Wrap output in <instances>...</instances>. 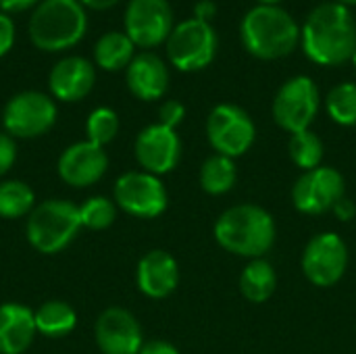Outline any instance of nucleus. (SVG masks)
Instances as JSON below:
<instances>
[{
    "label": "nucleus",
    "instance_id": "412c9836",
    "mask_svg": "<svg viewBox=\"0 0 356 354\" xmlns=\"http://www.w3.org/2000/svg\"><path fill=\"white\" fill-rule=\"evenodd\" d=\"M136 44L125 31H108L94 46V61L104 71H119L134 61Z\"/></svg>",
    "mask_w": 356,
    "mask_h": 354
},
{
    "label": "nucleus",
    "instance_id": "ddd939ff",
    "mask_svg": "<svg viewBox=\"0 0 356 354\" xmlns=\"http://www.w3.org/2000/svg\"><path fill=\"white\" fill-rule=\"evenodd\" d=\"M344 198V177L334 167H317L305 171L294 188V207L305 215H321L334 211V207Z\"/></svg>",
    "mask_w": 356,
    "mask_h": 354
},
{
    "label": "nucleus",
    "instance_id": "bb28decb",
    "mask_svg": "<svg viewBox=\"0 0 356 354\" xmlns=\"http://www.w3.org/2000/svg\"><path fill=\"white\" fill-rule=\"evenodd\" d=\"M325 108L336 123L356 125V83L346 81L336 86L325 98Z\"/></svg>",
    "mask_w": 356,
    "mask_h": 354
},
{
    "label": "nucleus",
    "instance_id": "b1692460",
    "mask_svg": "<svg viewBox=\"0 0 356 354\" xmlns=\"http://www.w3.org/2000/svg\"><path fill=\"white\" fill-rule=\"evenodd\" d=\"M35 330L48 338H60V336H67L75 323H77V317H75V311L63 303V300H48L44 303L35 313Z\"/></svg>",
    "mask_w": 356,
    "mask_h": 354
},
{
    "label": "nucleus",
    "instance_id": "0eeeda50",
    "mask_svg": "<svg viewBox=\"0 0 356 354\" xmlns=\"http://www.w3.org/2000/svg\"><path fill=\"white\" fill-rule=\"evenodd\" d=\"M319 104L321 96L317 83L307 75H296L280 88L273 100V119L282 129L298 134L309 129L315 121Z\"/></svg>",
    "mask_w": 356,
    "mask_h": 354
},
{
    "label": "nucleus",
    "instance_id": "2eb2a0df",
    "mask_svg": "<svg viewBox=\"0 0 356 354\" xmlns=\"http://www.w3.org/2000/svg\"><path fill=\"white\" fill-rule=\"evenodd\" d=\"M96 344L104 354H140L144 346L140 323L125 309H106L96 321Z\"/></svg>",
    "mask_w": 356,
    "mask_h": 354
},
{
    "label": "nucleus",
    "instance_id": "4be33fe9",
    "mask_svg": "<svg viewBox=\"0 0 356 354\" xmlns=\"http://www.w3.org/2000/svg\"><path fill=\"white\" fill-rule=\"evenodd\" d=\"M275 271L271 263L263 259H254L246 265V269L240 275V292L246 300L250 303H265L273 296L275 292Z\"/></svg>",
    "mask_w": 356,
    "mask_h": 354
},
{
    "label": "nucleus",
    "instance_id": "cd10ccee",
    "mask_svg": "<svg viewBox=\"0 0 356 354\" xmlns=\"http://www.w3.org/2000/svg\"><path fill=\"white\" fill-rule=\"evenodd\" d=\"M86 131H88V142H92L96 146L108 144L119 131L117 113L108 106H100V108L92 111L88 117V123H86Z\"/></svg>",
    "mask_w": 356,
    "mask_h": 354
},
{
    "label": "nucleus",
    "instance_id": "9d476101",
    "mask_svg": "<svg viewBox=\"0 0 356 354\" xmlns=\"http://www.w3.org/2000/svg\"><path fill=\"white\" fill-rule=\"evenodd\" d=\"M348 267V248L344 240L334 234H317L302 252V271L307 280L319 288H330L342 280Z\"/></svg>",
    "mask_w": 356,
    "mask_h": 354
},
{
    "label": "nucleus",
    "instance_id": "4c0bfd02",
    "mask_svg": "<svg viewBox=\"0 0 356 354\" xmlns=\"http://www.w3.org/2000/svg\"><path fill=\"white\" fill-rule=\"evenodd\" d=\"M257 2H261V6H277L282 0H257Z\"/></svg>",
    "mask_w": 356,
    "mask_h": 354
},
{
    "label": "nucleus",
    "instance_id": "2f4dec72",
    "mask_svg": "<svg viewBox=\"0 0 356 354\" xmlns=\"http://www.w3.org/2000/svg\"><path fill=\"white\" fill-rule=\"evenodd\" d=\"M15 44V23L6 13H0V58L10 52Z\"/></svg>",
    "mask_w": 356,
    "mask_h": 354
},
{
    "label": "nucleus",
    "instance_id": "423d86ee",
    "mask_svg": "<svg viewBox=\"0 0 356 354\" xmlns=\"http://www.w3.org/2000/svg\"><path fill=\"white\" fill-rule=\"evenodd\" d=\"M167 56L179 71H200L217 54V33L211 23L186 19L167 38Z\"/></svg>",
    "mask_w": 356,
    "mask_h": 354
},
{
    "label": "nucleus",
    "instance_id": "dca6fc26",
    "mask_svg": "<svg viewBox=\"0 0 356 354\" xmlns=\"http://www.w3.org/2000/svg\"><path fill=\"white\" fill-rule=\"evenodd\" d=\"M108 167V156L102 146L92 142H77L69 146L58 159V175L73 188H88L96 184Z\"/></svg>",
    "mask_w": 356,
    "mask_h": 354
},
{
    "label": "nucleus",
    "instance_id": "f3484780",
    "mask_svg": "<svg viewBox=\"0 0 356 354\" xmlns=\"http://www.w3.org/2000/svg\"><path fill=\"white\" fill-rule=\"evenodd\" d=\"M94 81V65L81 56H67L58 61L48 75L50 94L63 102H77L86 98L92 92Z\"/></svg>",
    "mask_w": 356,
    "mask_h": 354
},
{
    "label": "nucleus",
    "instance_id": "f257e3e1",
    "mask_svg": "<svg viewBox=\"0 0 356 354\" xmlns=\"http://www.w3.org/2000/svg\"><path fill=\"white\" fill-rule=\"evenodd\" d=\"M305 54L323 67H336L353 61L356 52V23L348 6L323 2L311 10L300 29Z\"/></svg>",
    "mask_w": 356,
    "mask_h": 354
},
{
    "label": "nucleus",
    "instance_id": "e433bc0d",
    "mask_svg": "<svg viewBox=\"0 0 356 354\" xmlns=\"http://www.w3.org/2000/svg\"><path fill=\"white\" fill-rule=\"evenodd\" d=\"M79 2L88 8H94V10H106V8L115 6L119 0H79Z\"/></svg>",
    "mask_w": 356,
    "mask_h": 354
},
{
    "label": "nucleus",
    "instance_id": "5701e85b",
    "mask_svg": "<svg viewBox=\"0 0 356 354\" xmlns=\"http://www.w3.org/2000/svg\"><path fill=\"white\" fill-rule=\"evenodd\" d=\"M238 179V169L234 159L223 156V154H213L202 163L200 169V186L207 194L221 196L227 194Z\"/></svg>",
    "mask_w": 356,
    "mask_h": 354
},
{
    "label": "nucleus",
    "instance_id": "4468645a",
    "mask_svg": "<svg viewBox=\"0 0 356 354\" xmlns=\"http://www.w3.org/2000/svg\"><path fill=\"white\" fill-rule=\"evenodd\" d=\"M181 156V142L175 129L161 123L144 127L136 138V159L146 173L163 175L177 167Z\"/></svg>",
    "mask_w": 356,
    "mask_h": 354
},
{
    "label": "nucleus",
    "instance_id": "72a5a7b5",
    "mask_svg": "<svg viewBox=\"0 0 356 354\" xmlns=\"http://www.w3.org/2000/svg\"><path fill=\"white\" fill-rule=\"evenodd\" d=\"M215 13H217V6H215L213 0H200L194 6V19L204 21V23H209L215 17Z\"/></svg>",
    "mask_w": 356,
    "mask_h": 354
},
{
    "label": "nucleus",
    "instance_id": "f704fd0d",
    "mask_svg": "<svg viewBox=\"0 0 356 354\" xmlns=\"http://www.w3.org/2000/svg\"><path fill=\"white\" fill-rule=\"evenodd\" d=\"M40 0H0V8L6 13H21L31 8L33 4H38Z\"/></svg>",
    "mask_w": 356,
    "mask_h": 354
},
{
    "label": "nucleus",
    "instance_id": "7c9ffc66",
    "mask_svg": "<svg viewBox=\"0 0 356 354\" xmlns=\"http://www.w3.org/2000/svg\"><path fill=\"white\" fill-rule=\"evenodd\" d=\"M17 159V146L15 140L8 134H0V175H4Z\"/></svg>",
    "mask_w": 356,
    "mask_h": 354
},
{
    "label": "nucleus",
    "instance_id": "c9c22d12",
    "mask_svg": "<svg viewBox=\"0 0 356 354\" xmlns=\"http://www.w3.org/2000/svg\"><path fill=\"white\" fill-rule=\"evenodd\" d=\"M334 211H336V215L342 219V221H350L353 217H355V213H356V209H355V204L348 200V198H342L336 207H334Z\"/></svg>",
    "mask_w": 356,
    "mask_h": 354
},
{
    "label": "nucleus",
    "instance_id": "6e6552de",
    "mask_svg": "<svg viewBox=\"0 0 356 354\" xmlns=\"http://www.w3.org/2000/svg\"><path fill=\"white\" fill-rule=\"evenodd\" d=\"M207 136L217 154L236 159L250 150L257 138V127L250 115L238 104H217L207 119Z\"/></svg>",
    "mask_w": 356,
    "mask_h": 354
},
{
    "label": "nucleus",
    "instance_id": "f8f14e48",
    "mask_svg": "<svg viewBox=\"0 0 356 354\" xmlns=\"http://www.w3.org/2000/svg\"><path fill=\"white\" fill-rule=\"evenodd\" d=\"M169 0H129L125 10V33L140 48H154L173 31Z\"/></svg>",
    "mask_w": 356,
    "mask_h": 354
},
{
    "label": "nucleus",
    "instance_id": "6ab92c4d",
    "mask_svg": "<svg viewBox=\"0 0 356 354\" xmlns=\"http://www.w3.org/2000/svg\"><path fill=\"white\" fill-rule=\"evenodd\" d=\"M127 88L140 100H159L169 88V69L161 56L142 52L127 65Z\"/></svg>",
    "mask_w": 356,
    "mask_h": 354
},
{
    "label": "nucleus",
    "instance_id": "ea45409f",
    "mask_svg": "<svg viewBox=\"0 0 356 354\" xmlns=\"http://www.w3.org/2000/svg\"><path fill=\"white\" fill-rule=\"evenodd\" d=\"M353 63H355V67H356V52L353 54Z\"/></svg>",
    "mask_w": 356,
    "mask_h": 354
},
{
    "label": "nucleus",
    "instance_id": "58836bf2",
    "mask_svg": "<svg viewBox=\"0 0 356 354\" xmlns=\"http://www.w3.org/2000/svg\"><path fill=\"white\" fill-rule=\"evenodd\" d=\"M332 2H338L342 6H350V4H356V0H332Z\"/></svg>",
    "mask_w": 356,
    "mask_h": 354
},
{
    "label": "nucleus",
    "instance_id": "39448f33",
    "mask_svg": "<svg viewBox=\"0 0 356 354\" xmlns=\"http://www.w3.org/2000/svg\"><path fill=\"white\" fill-rule=\"evenodd\" d=\"M79 207L69 200H46L27 219V240L42 255L60 252L79 232Z\"/></svg>",
    "mask_w": 356,
    "mask_h": 354
},
{
    "label": "nucleus",
    "instance_id": "7ed1b4c3",
    "mask_svg": "<svg viewBox=\"0 0 356 354\" xmlns=\"http://www.w3.org/2000/svg\"><path fill=\"white\" fill-rule=\"evenodd\" d=\"M244 48L261 58L275 61L288 56L300 42V27L294 17L280 6H254L240 25Z\"/></svg>",
    "mask_w": 356,
    "mask_h": 354
},
{
    "label": "nucleus",
    "instance_id": "473e14b6",
    "mask_svg": "<svg viewBox=\"0 0 356 354\" xmlns=\"http://www.w3.org/2000/svg\"><path fill=\"white\" fill-rule=\"evenodd\" d=\"M140 354H179V351L169 344V342H163V340H152V342H146L142 348H140Z\"/></svg>",
    "mask_w": 356,
    "mask_h": 354
},
{
    "label": "nucleus",
    "instance_id": "f03ea898",
    "mask_svg": "<svg viewBox=\"0 0 356 354\" xmlns=\"http://www.w3.org/2000/svg\"><path fill=\"white\" fill-rule=\"evenodd\" d=\"M215 240L227 252L254 261L271 250L275 242V221L263 207L238 204L217 219Z\"/></svg>",
    "mask_w": 356,
    "mask_h": 354
},
{
    "label": "nucleus",
    "instance_id": "a878e982",
    "mask_svg": "<svg viewBox=\"0 0 356 354\" xmlns=\"http://www.w3.org/2000/svg\"><path fill=\"white\" fill-rule=\"evenodd\" d=\"M288 148H290V156H292V161H294L296 167H300L305 171H311V169L321 167V161H323V142L311 129L292 134Z\"/></svg>",
    "mask_w": 356,
    "mask_h": 354
},
{
    "label": "nucleus",
    "instance_id": "20e7f679",
    "mask_svg": "<svg viewBox=\"0 0 356 354\" xmlns=\"http://www.w3.org/2000/svg\"><path fill=\"white\" fill-rule=\"evenodd\" d=\"M88 29V15L79 0H42L29 19L31 44L44 52L75 46Z\"/></svg>",
    "mask_w": 356,
    "mask_h": 354
},
{
    "label": "nucleus",
    "instance_id": "aec40b11",
    "mask_svg": "<svg viewBox=\"0 0 356 354\" xmlns=\"http://www.w3.org/2000/svg\"><path fill=\"white\" fill-rule=\"evenodd\" d=\"M33 311L19 303L0 305V354H23L35 336Z\"/></svg>",
    "mask_w": 356,
    "mask_h": 354
},
{
    "label": "nucleus",
    "instance_id": "9b49d317",
    "mask_svg": "<svg viewBox=\"0 0 356 354\" xmlns=\"http://www.w3.org/2000/svg\"><path fill=\"white\" fill-rule=\"evenodd\" d=\"M115 202L134 217L152 219L167 209V190L156 175L129 171L115 184Z\"/></svg>",
    "mask_w": 356,
    "mask_h": 354
},
{
    "label": "nucleus",
    "instance_id": "393cba45",
    "mask_svg": "<svg viewBox=\"0 0 356 354\" xmlns=\"http://www.w3.org/2000/svg\"><path fill=\"white\" fill-rule=\"evenodd\" d=\"M33 190L19 179L0 184V217L17 219L33 211Z\"/></svg>",
    "mask_w": 356,
    "mask_h": 354
},
{
    "label": "nucleus",
    "instance_id": "a211bd4d",
    "mask_svg": "<svg viewBox=\"0 0 356 354\" xmlns=\"http://www.w3.org/2000/svg\"><path fill=\"white\" fill-rule=\"evenodd\" d=\"M136 280L148 298H167L179 282L177 261L165 250H150L140 259Z\"/></svg>",
    "mask_w": 356,
    "mask_h": 354
},
{
    "label": "nucleus",
    "instance_id": "1a4fd4ad",
    "mask_svg": "<svg viewBox=\"0 0 356 354\" xmlns=\"http://www.w3.org/2000/svg\"><path fill=\"white\" fill-rule=\"evenodd\" d=\"M56 121V106L48 94L27 90L13 96L2 113V123L13 138H38Z\"/></svg>",
    "mask_w": 356,
    "mask_h": 354
},
{
    "label": "nucleus",
    "instance_id": "c756f323",
    "mask_svg": "<svg viewBox=\"0 0 356 354\" xmlns=\"http://www.w3.org/2000/svg\"><path fill=\"white\" fill-rule=\"evenodd\" d=\"M186 117V108L179 100H167L161 108H159V123L165 127L175 129Z\"/></svg>",
    "mask_w": 356,
    "mask_h": 354
},
{
    "label": "nucleus",
    "instance_id": "c85d7f7f",
    "mask_svg": "<svg viewBox=\"0 0 356 354\" xmlns=\"http://www.w3.org/2000/svg\"><path fill=\"white\" fill-rule=\"evenodd\" d=\"M79 217H81V225L88 230H104L115 221L117 209L108 198L94 196L79 207Z\"/></svg>",
    "mask_w": 356,
    "mask_h": 354
}]
</instances>
